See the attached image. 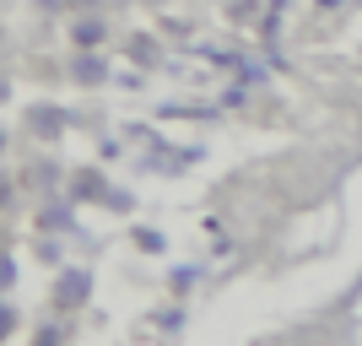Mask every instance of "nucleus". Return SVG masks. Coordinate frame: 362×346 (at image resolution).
<instances>
[{
	"label": "nucleus",
	"mask_w": 362,
	"mask_h": 346,
	"mask_svg": "<svg viewBox=\"0 0 362 346\" xmlns=\"http://www.w3.org/2000/svg\"><path fill=\"white\" fill-rule=\"evenodd\" d=\"M92 287H98L92 265H60V276H54V308L60 314H81L92 303Z\"/></svg>",
	"instance_id": "nucleus-1"
},
{
	"label": "nucleus",
	"mask_w": 362,
	"mask_h": 346,
	"mask_svg": "<svg viewBox=\"0 0 362 346\" xmlns=\"http://www.w3.org/2000/svg\"><path fill=\"white\" fill-rule=\"evenodd\" d=\"M22 130H28L33 141H60L65 130H71V108H60V103H28V108H22Z\"/></svg>",
	"instance_id": "nucleus-2"
},
{
	"label": "nucleus",
	"mask_w": 362,
	"mask_h": 346,
	"mask_svg": "<svg viewBox=\"0 0 362 346\" xmlns=\"http://www.w3.org/2000/svg\"><path fill=\"white\" fill-rule=\"evenodd\" d=\"M65 76H71L76 87H103V81H108V60L98 54V49H71Z\"/></svg>",
	"instance_id": "nucleus-3"
},
{
	"label": "nucleus",
	"mask_w": 362,
	"mask_h": 346,
	"mask_svg": "<svg viewBox=\"0 0 362 346\" xmlns=\"http://www.w3.org/2000/svg\"><path fill=\"white\" fill-rule=\"evenodd\" d=\"M38 233H76V200H44L38 206Z\"/></svg>",
	"instance_id": "nucleus-4"
},
{
	"label": "nucleus",
	"mask_w": 362,
	"mask_h": 346,
	"mask_svg": "<svg viewBox=\"0 0 362 346\" xmlns=\"http://www.w3.org/2000/svg\"><path fill=\"white\" fill-rule=\"evenodd\" d=\"M108 38V22L103 16H81V22H71V44L76 49H98Z\"/></svg>",
	"instance_id": "nucleus-5"
},
{
	"label": "nucleus",
	"mask_w": 362,
	"mask_h": 346,
	"mask_svg": "<svg viewBox=\"0 0 362 346\" xmlns=\"http://www.w3.org/2000/svg\"><path fill=\"white\" fill-rule=\"evenodd\" d=\"M71 200H76V206H81V200H103V190H108V179H103V173H92V168H87V173H71Z\"/></svg>",
	"instance_id": "nucleus-6"
},
{
	"label": "nucleus",
	"mask_w": 362,
	"mask_h": 346,
	"mask_svg": "<svg viewBox=\"0 0 362 346\" xmlns=\"http://www.w3.org/2000/svg\"><path fill=\"white\" fill-rule=\"evenodd\" d=\"M16 330H22V308H16V303L0 292V341H11Z\"/></svg>",
	"instance_id": "nucleus-7"
},
{
	"label": "nucleus",
	"mask_w": 362,
	"mask_h": 346,
	"mask_svg": "<svg viewBox=\"0 0 362 346\" xmlns=\"http://www.w3.org/2000/svg\"><path fill=\"white\" fill-rule=\"evenodd\" d=\"M130 60H136V65H157V60H163V54H157V38L136 33V38H130Z\"/></svg>",
	"instance_id": "nucleus-8"
},
{
	"label": "nucleus",
	"mask_w": 362,
	"mask_h": 346,
	"mask_svg": "<svg viewBox=\"0 0 362 346\" xmlns=\"http://www.w3.org/2000/svg\"><path fill=\"white\" fill-rule=\"evenodd\" d=\"M16 276H22V260H16V255H11V243H6V249H0V292H11Z\"/></svg>",
	"instance_id": "nucleus-9"
},
{
	"label": "nucleus",
	"mask_w": 362,
	"mask_h": 346,
	"mask_svg": "<svg viewBox=\"0 0 362 346\" xmlns=\"http://www.w3.org/2000/svg\"><path fill=\"white\" fill-rule=\"evenodd\" d=\"M259 16V0H233L227 6V22H255Z\"/></svg>",
	"instance_id": "nucleus-10"
},
{
	"label": "nucleus",
	"mask_w": 362,
	"mask_h": 346,
	"mask_svg": "<svg viewBox=\"0 0 362 346\" xmlns=\"http://www.w3.org/2000/svg\"><path fill=\"white\" fill-rule=\"evenodd\" d=\"M33 341H71V325H65V319H54V325H38V330H33Z\"/></svg>",
	"instance_id": "nucleus-11"
},
{
	"label": "nucleus",
	"mask_w": 362,
	"mask_h": 346,
	"mask_svg": "<svg viewBox=\"0 0 362 346\" xmlns=\"http://www.w3.org/2000/svg\"><path fill=\"white\" fill-rule=\"evenodd\" d=\"M195 282H200V265H179V271H173V292H189Z\"/></svg>",
	"instance_id": "nucleus-12"
},
{
	"label": "nucleus",
	"mask_w": 362,
	"mask_h": 346,
	"mask_svg": "<svg viewBox=\"0 0 362 346\" xmlns=\"http://www.w3.org/2000/svg\"><path fill=\"white\" fill-rule=\"evenodd\" d=\"M11 206H16V179L0 168V211H11Z\"/></svg>",
	"instance_id": "nucleus-13"
},
{
	"label": "nucleus",
	"mask_w": 362,
	"mask_h": 346,
	"mask_svg": "<svg viewBox=\"0 0 362 346\" xmlns=\"http://www.w3.org/2000/svg\"><path fill=\"white\" fill-rule=\"evenodd\" d=\"M136 243H141V249H151V255H157V249H163V233H157V227H136Z\"/></svg>",
	"instance_id": "nucleus-14"
},
{
	"label": "nucleus",
	"mask_w": 362,
	"mask_h": 346,
	"mask_svg": "<svg viewBox=\"0 0 362 346\" xmlns=\"http://www.w3.org/2000/svg\"><path fill=\"white\" fill-rule=\"evenodd\" d=\"M38 260H49V265H60V243H54V233H44V238H38Z\"/></svg>",
	"instance_id": "nucleus-15"
},
{
	"label": "nucleus",
	"mask_w": 362,
	"mask_h": 346,
	"mask_svg": "<svg viewBox=\"0 0 362 346\" xmlns=\"http://www.w3.org/2000/svg\"><path fill=\"white\" fill-rule=\"evenodd\" d=\"M0 103H11V76H0Z\"/></svg>",
	"instance_id": "nucleus-16"
},
{
	"label": "nucleus",
	"mask_w": 362,
	"mask_h": 346,
	"mask_svg": "<svg viewBox=\"0 0 362 346\" xmlns=\"http://www.w3.org/2000/svg\"><path fill=\"white\" fill-rule=\"evenodd\" d=\"M6 146H11V130H6V125H0V157H6Z\"/></svg>",
	"instance_id": "nucleus-17"
},
{
	"label": "nucleus",
	"mask_w": 362,
	"mask_h": 346,
	"mask_svg": "<svg viewBox=\"0 0 362 346\" xmlns=\"http://www.w3.org/2000/svg\"><path fill=\"white\" fill-rule=\"evenodd\" d=\"M0 249H6V227H0Z\"/></svg>",
	"instance_id": "nucleus-18"
}]
</instances>
